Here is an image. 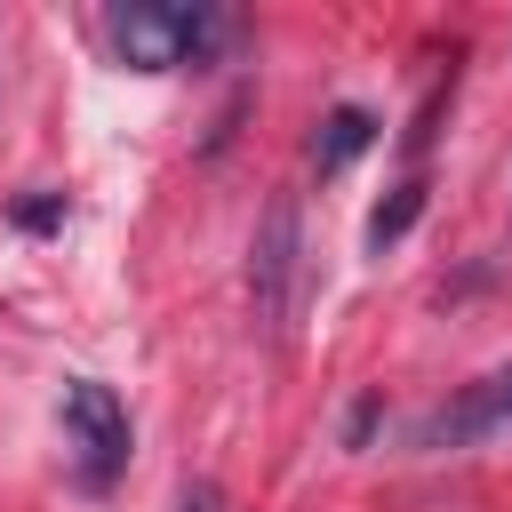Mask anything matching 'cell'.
<instances>
[{
	"label": "cell",
	"mask_w": 512,
	"mask_h": 512,
	"mask_svg": "<svg viewBox=\"0 0 512 512\" xmlns=\"http://www.w3.org/2000/svg\"><path fill=\"white\" fill-rule=\"evenodd\" d=\"M296 296H304V216H296V192H272L256 216V240H248V304L272 344L288 336Z\"/></svg>",
	"instance_id": "2"
},
{
	"label": "cell",
	"mask_w": 512,
	"mask_h": 512,
	"mask_svg": "<svg viewBox=\"0 0 512 512\" xmlns=\"http://www.w3.org/2000/svg\"><path fill=\"white\" fill-rule=\"evenodd\" d=\"M240 32L232 8H208V0H120L104 16V40L128 72H176V64H208L224 56V40Z\"/></svg>",
	"instance_id": "1"
},
{
	"label": "cell",
	"mask_w": 512,
	"mask_h": 512,
	"mask_svg": "<svg viewBox=\"0 0 512 512\" xmlns=\"http://www.w3.org/2000/svg\"><path fill=\"white\" fill-rule=\"evenodd\" d=\"M176 512H224V488H216V480H192V488L176 496Z\"/></svg>",
	"instance_id": "8"
},
{
	"label": "cell",
	"mask_w": 512,
	"mask_h": 512,
	"mask_svg": "<svg viewBox=\"0 0 512 512\" xmlns=\"http://www.w3.org/2000/svg\"><path fill=\"white\" fill-rule=\"evenodd\" d=\"M416 216H424V176H408V184H392V200H376V216H368V256H384L392 240H408Z\"/></svg>",
	"instance_id": "6"
},
{
	"label": "cell",
	"mask_w": 512,
	"mask_h": 512,
	"mask_svg": "<svg viewBox=\"0 0 512 512\" xmlns=\"http://www.w3.org/2000/svg\"><path fill=\"white\" fill-rule=\"evenodd\" d=\"M368 144H376V112H368V104H336V112L320 120V136H312V168L336 176V168H352Z\"/></svg>",
	"instance_id": "5"
},
{
	"label": "cell",
	"mask_w": 512,
	"mask_h": 512,
	"mask_svg": "<svg viewBox=\"0 0 512 512\" xmlns=\"http://www.w3.org/2000/svg\"><path fill=\"white\" fill-rule=\"evenodd\" d=\"M368 424H376V400H352V416H344V440L360 448V440H368Z\"/></svg>",
	"instance_id": "9"
},
{
	"label": "cell",
	"mask_w": 512,
	"mask_h": 512,
	"mask_svg": "<svg viewBox=\"0 0 512 512\" xmlns=\"http://www.w3.org/2000/svg\"><path fill=\"white\" fill-rule=\"evenodd\" d=\"M16 224H24V232H56V224H64V192H40V200H16Z\"/></svg>",
	"instance_id": "7"
},
{
	"label": "cell",
	"mask_w": 512,
	"mask_h": 512,
	"mask_svg": "<svg viewBox=\"0 0 512 512\" xmlns=\"http://www.w3.org/2000/svg\"><path fill=\"white\" fill-rule=\"evenodd\" d=\"M56 416H64V448H72L80 488H112V480L128 472V448H136L120 392H112V384H96V376H72V384H64V400H56Z\"/></svg>",
	"instance_id": "3"
},
{
	"label": "cell",
	"mask_w": 512,
	"mask_h": 512,
	"mask_svg": "<svg viewBox=\"0 0 512 512\" xmlns=\"http://www.w3.org/2000/svg\"><path fill=\"white\" fill-rule=\"evenodd\" d=\"M512 432V368L464 384L456 400H440L424 424H416V448H472V440H496Z\"/></svg>",
	"instance_id": "4"
}]
</instances>
